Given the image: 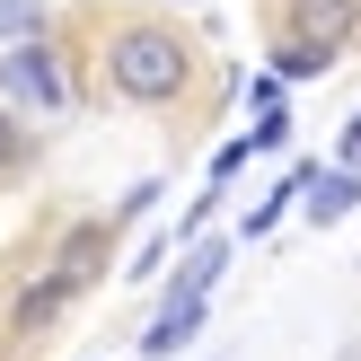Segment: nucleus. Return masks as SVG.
<instances>
[{
	"label": "nucleus",
	"mask_w": 361,
	"mask_h": 361,
	"mask_svg": "<svg viewBox=\"0 0 361 361\" xmlns=\"http://www.w3.org/2000/svg\"><path fill=\"white\" fill-rule=\"evenodd\" d=\"M203 62H212V53L194 44L176 18H159V9L115 18V27L97 35V88L123 97V106H150V115L185 106L194 88H203Z\"/></svg>",
	"instance_id": "nucleus-1"
},
{
	"label": "nucleus",
	"mask_w": 361,
	"mask_h": 361,
	"mask_svg": "<svg viewBox=\"0 0 361 361\" xmlns=\"http://www.w3.org/2000/svg\"><path fill=\"white\" fill-rule=\"evenodd\" d=\"M0 106H9V115H62L71 106V71H62V53H53V35L0 53Z\"/></svg>",
	"instance_id": "nucleus-2"
},
{
	"label": "nucleus",
	"mask_w": 361,
	"mask_h": 361,
	"mask_svg": "<svg viewBox=\"0 0 361 361\" xmlns=\"http://www.w3.org/2000/svg\"><path fill=\"white\" fill-rule=\"evenodd\" d=\"M274 18H282L291 44H317V53H335V62L361 44V0H282Z\"/></svg>",
	"instance_id": "nucleus-3"
},
{
	"label": "nucleus",
	"mask_w": 361,
	"mask_h": 361,
	"mask_svg": "<svg viewBox=\"0 0 361 361\" xmlns=\"http://www.w3.org/2000/svg\"><path fill=\"white\" fill-rule=\"evenodd\" d=\"M106 264H115V229H106V221H71V229H62V247L44 256V274H62L71 291H97Z\"/></svg>",
	"instance_id": "nucleus-4"
},
{
	"label": "nucleus",
	"mask_w": 361,
	"mask_h": 361,
	"mask_svg": "<svg viewBox=\"0 0 361 361\" xmlns=\"http://www.w3.org/2000/svg\"><path fill=\"white\" fill-rule=\"evenodd\" d=\"M71 300H80V291H71L62 274H27V282H18V300H9V326H0V335H9V344H44V335L62 326Z\"/></svg>",
	"instance_id": "nucleus-5"
},
{
	"label": "nucleus",
	"mask_w": 361,
	"mask_h": 361,
	"mask_svg": "<svg viewBox=\"0 0 361 361\" xmlns=\"http://www.w3.org/2000/svg\"><path fill=\"white\" fill-rule=\"evenodd\" d=\"M300 212H309L317 229L353 221V212H361V176L353 168H300Z\"/></svg>",
	"instance_id": "nucleus-6"
},
{
	"label": "nucleus",
	"mask_w": 361,
	"mask_h": 361,
	"mask_svg": "<svg viewBox=\"0 0 361 361\" xmlns=\"http://www.w3.org/2000/svg\"><path fill=\"white\" fill-rule=\"evenodd\" d=\"M203 317H212V300H168V309L150 317V335H141V353H150V361H176L194 335H203Z\"/></svg>",
	"instance_id": "nucleus-7"
},
{
	"label": "nucleus",
	"mask_w": 361,
	"mask_h": 361,
	"mask_svg": "<svg viewBox=\"0 0 361 361\" xmlns=\"http://www.w3.org/2000/svg\"><path fill=\"white\" fill-rule=\"evenodd\" d=\"M221 274H229V238H194L185 264H176V282H168V300H212Z\"/></svg>",
	"instance_id": "nucleus-8"
},
{
	"label": "nucleus",
	"mask_w": 361,
	"mask_h": 361,
	"mask_svg": "<svg viewBox=\"0 0 361 361\" xmlns=\"http://www.w3.org/2000/svg\"><path fill=\"white\" fill-rule=\"evenodd\" d=\"M326 71H335V53H317V44H291V35H274V62H264V80L300 88V80H326Z\"/></svg>",
	"instance_id": "nucleus-9"
},
{
	"label": "nucleus",
	"mask_w": 361,
	"mask_h": 361,
	"mask_svg": "<svg viewBox=\"0 0 361 361\" xmlns=\"http://www.w3.org/2000/svg\"><path fill=\"white\" fill-rule=\"evenodd\" d=\"M300 168H309V159H300ZM300 168H282V176H274V194H256V212L238 221V238H274V229H282V212L300 203Z\"/></svg>",
	"instance_id": "nucleus-10"
},
{
	"label": "nucleus",
	"mask_w": 361,
	"mask_h": 361,
	"mask_svg": "<svg viewBox=\"0 0 361 361\" xmlns=\"http://www.w3.org/2000/svg\"><path fill=\"white\" fill-rule=\"evenodd\" d=\"M27 168H35V123L0 106V185H27Z\"/></svg>",
	"instance_id": "nucleus-11"
},
{
	"label": "nucleus",
	"mask_w": 361,
	"mask_h": 361,
	"mask_svg": "<svg viewBox=\"0 0 361 361\" xmlns=\"http://www.w3.org/2000/svg\"><path fill=\"white\" fill-rule=\"evenodd\" d=\"M35 35H53V9H44V0H0V53H9V44H35Z\"/></svg>",
	"instance_id": "nucleus-12"
},
{
	"label": "nucleus",
	"mask_w": 361,
	"mask_h": 361,
	"mask_svg": "<svg viewBox=\"0 0 361 361\" xmlns=\"http://www.w3.org/2000/svg\"><path fill=\"white\" fill-rule=\"evenodd\" d=\"M159 194H168V185H133V194H123L115 212H106V229H115V238H123V229H133V221H150V203H159Z\"/></svg>",
	"instance_id": "nucleus-13"
},
{
	"label": "nucleus",
	"mask_w": 361,
	"mask_h": 361,
	"mask_svg": "<svg viewBox=\"0 0 361 361\" xmlns=\"http://www.w3.org/2000/svg\"><path fill=\"white\" fill-rule=\"evenodd\" d=\"M282 141H291V106H274V115L247 123V150H282Z\"/></svg>",
	"instance_id": "nucleus-14"
},
{
	"label": "nucleus",
	"mask_w": 361,
	"mask_h": 361,
	"mask_svg": "<svg viewBox=\"0 0 361 361\" xmlns=\"http://www.w3.org/2000/svg\"><path fill=\"white\" fill-rule=\"evenodd\" d=\"M247 159H256V150H247V133H229V141H221V150H212V185H229V176H238V168H247Z\"/></svg>",
	"instance_id": "nucleus-15"
},
{
	"label": "nucleus",
	"mask_w": 361,
	"mask_h": 361,
	"mask_svg": "<svg viewBox=\"0 0 361 361\" xmlns=\"http://www.w3.org/2000/svg\"><path fill=\"white\" fill-rule=\"evenodd\" d=\"M168 256H176V238H150V247H141L133 264H123V274H133V282H150V274H159V264H168Z\"/></svg>",
	"instance_id": "nucleus-16"
},
{
	"label": "nucleus",
	"mask_w": 361,
	"mask_h": 361,
	"mask_svg": "<svg viewBox=\"0 0 361 361\" xmlns=\"http://www.w3.org/2000/svg\"><path fill=\"white\" fill-rule=\"evenodd\" d=\"M335 159H344V168L361 176V106H353V123H344V141H335Z\"/></svg>",
	"instance_id": "nucleus-17"
},
{
	"label": "nucleus",
	"mask_w": 361,
	"mask_h": 361,
	"mask_svg": "<svg viewBox=\"0 0 361 361\" xmlns=\"http://www.w3.org/2000/svg\"><path fill=\"white\" fill-rule=\"evenodd\" d=\"M159 9H203V0H159Z\"/></svg>",
	"instance_id": "nucleus-18"
}]
</instances>
